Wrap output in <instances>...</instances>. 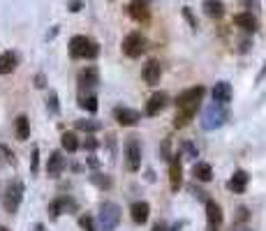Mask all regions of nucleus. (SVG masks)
Listing matches in <instances>:
<instances>
[{
    "mask_svg": "<svg viewBox=\"0 0 266 231\" xmlns=\"http://www.w3.org/2000/svg\"><path fill=\"white\" fill-rule=\"evenodd\" d=\"M144 81L148 86H157L160 84V79H162V65H160V62L157 60H148L144 65Z\"/></svg>",
    "mask_w": 266,
    "mask_h": 231,
    "instance_id": "16",
    "label": "nucleus"
},
{
    "mask_svg": "<svg viewBox=\"0 0 266 231\" xmlns=\"http://www.w3.org/2000/svg\"><path fill=\"white\" fill-rule=\"evenodd\" d=\"M248 180H250V176L245 174V171H243V169H236L234 176H231L229 182H227V188H229L234 194H243V192H245V188H248Z\"/></svg>",
    "mask_w": 266,
    "mask_h": 231,
    "instance_id": "17",
    "label": "nucleus"
},
{
    "mask_svg": "<svg viewBox=\"0 0 266 231\" xmlns=\"http://www.w3.org/2000/svg\"><path fill=\"white\" fill-rule=\"evenodd\" d=\"M213 102H218V104H224V106H227V104L231 102V95H234V92H231V86L227 84V81H218V84L213 86Z\"/></svg>",
    "mask_w": 266,
    "mask_h": 231,
    "instance_id": "18",
    "label": "nucleus"
},
{
    "mask_svg": "<svg viewBox=\"0 0 266 231\" xmlns=\"http://www.w3.org/2000/svg\"><path fill=\"white\" fill-rule=\"evenodd\" d=\"M125 166L127 171H139L141 166V146L137 136H130L125 141Z\"/></svg>",
    "mask_w": 266,
    "mask_h": 231,
    "instance_id": "8",
    "label": "nucleus"
},
{
    "mask_svg": "<svg viewBox=\"0 0 266 231\" xmlns=\"http://www.w3.org/2000/svg\"><path fill=\"white\" fill-rule=\"evenodd\" d=\"M97 146H100V144H97V139H93V136H86L84 144H79V148H84V150H95Z\"/></svg>",
    "mask_w": 266,
    "mask_h": 231,
    "instance_id": "36",
    "label": "nucleus"
},
{
    "mask_svg": "<svg viewBox=\"0 0 266 231\" xmlns=\"http://www.w3.org/2000/svg\"><path fill=\"white\" fill-rule=\"evenodd\" d=\"M204 12L208 18H222L224 16V2L222 0H204Z\"/></svg>",
    "mask_w": 266,
    "mask_h": 231,
    "instance_id": "23",
    "label": "nucleus"
},
{
    "mask_svg": "<svg viewBox=\"0 0 266 231\" xmlns=\"http://www.w3.org/2000/svg\"><path fill=\"white\" fill-rule=\"evenodd\" d=\"M146 2H148V0H146Z\"/></svg>",
    "mask_w": 266,
    "mask_h": 231,
    "instance_id": "47",
    "label": "nucleus"
},
{
    "mask_svg": "<svg viewBox=\"0 0 266 231\" xmlns=\"http://www.w3.org/2000/svg\"><path fill=\"white\" fill-rule=\"evenodd\" d=\"M61 146L65 152H77L79 150V139L74 132H63L61 136Z\"/></svg>",
    "mask_w": 266,
    "mask_h": 231,
    "instance_id": "26",
    "label": "nucleus"
},
{
    "mask_svg": "<svg viewBox=\"0 0 266 231\" xmlns=\"http://www.w3.org/2000/svg\"><path fill=\"white\" fill-rule=\"evenodd\" d=\"M194 114H197V109H176L174 128H185V125L194 118Z\"/></svg>",
    "mask_w": 266,
    "mask_h": 231,
    "instance_id": "25",
    "label": "nucleus"
},
{
    "mask_svg": "<svg viewBox=\"0 0 266 231\" xmlns=\"http://www.w3.org/2000/svg\"><path fill=\"white\" fill-rule=\"evenodd\" d=\"M118 222H121V206L114 201H104L100 206V215H97L100 231H116Z\"/></svg>",
    "mask_w": 266,
    "mask_h": 231,
    "instance_id": "3",
    "label": "nucleus"
},
{
    "mask_svg": "<svg viewBox=\"0 0 266 231\" xmlns=\"http://www.w3.org/2000/svg\"><path fill=\"white\" fill-rule=\"evenodd\" d=\"M77 210V201L72 196H58L49 204V218L51 220H58L63 213H74Z\"/></svg>",
    "mask_w": 266,
    "mask_h": 231,
    "instance_id": "10",
    "label": "nucleus"
},
{
    "mask_svg": "<svg viewBox=\"0 0 266 231\" xmlns=\"http://www.w3.org/2000/svg\"><path fill=\"white\" fill-rule=\"evenodd\" d=\"M14 134H17L19 141H28L31 139V120H28V116H17V120H14Z\"/></svg>",
    "mask_w": 266,
    "mask_h": 231,
    "instance_id": "20",
    "label": "nucleus"
},
{
    "mask_svg": "<svg viewBox=\"0 0 266 231\" xmlns=\"http://www.w3.org/2000/svg\"><path fill=\"white\" fill-rule=\"evenodd\" d=\"M236 220H238V222H245V220H248V208H245V206L238 208V215H236Z\"/></svg>",
    "mask_w": 266,
    "mask_h": 231,
    "instance_id": "40",
    "label": "nucleus"
},
{
    "mask_svg": "<svg viewBox=\"0 0 266 231\" xmlns=\"http://www.w3.org/2000/svg\"><path fill=\"white\" fill-rule=\"evenodd\" d=\"M130 215L137 224H146L148 222V215H151V206H148V201H134L132 206H130Z\"/></svg>",
    "mask_w": 266,
    "mask_h": 231,
    "instance_id": "19",
    "label": "nucleus"
},
{
    "mask_svg": "<svg viewBox=\"0 0 266 231\" xmlns=\"http://www.w3.org/2000/svg\"><path fill=\"white\" fill-rule=\"evenodd\" d=\"M222 208H220L218 201L208 199L206 201V231H220V226H222Z\"/></svg>",
    "mask_w": 266,
    "mask_h": 231,
    "instance_id": "9",
    "label": "nucleus"
},
{
    "mask_svg": "<svg viewBox=\"0 0 266 231\" xmlns=\"http://www.w3.org/2000/svg\"><path fill=\"white\" fill-rule=\"evenodd\" d=\"M192 176L197 178V180H201V182H208L213 178V169H211V164L208 162H194V166H192Z\"/></svg>",
    "mask_w": 266,
    "mask_h": 231,
    "instance_id": "24",
    "label": "nucleus"
},
{
    "mask_svg": "<svg viewBox=\"0 0 266 231\" xmlns=\"http://www.w3.org/2000/svg\"><path fill=\"white\" fill-rule=\"evenodd\" d=\"M47 86V76L44 74H37L35 76V88H44Z\"/></svg>",
    "mask_w": 266,
    "mask_h": 231,
    "instance_id": "41",
    "label": "nucleus"
},
{
    "mask_svg": "<svg viewBox=\"0 0 266 231\" xmlns=\"http://www.w3.org/2000/svg\"><path fill=\"white\" fill-rule=\"evenodd\" d=\"M79 106L86 111H91V114H95L97 111V98L95 95H79Z\"/></svg>",
    "mask_w": 266,
    "mask_h": 231,
    "instance_id": "28",
    "label": "nucleus"
},
{
    "mask_svg": "<svg viewBox=\"0 0 266 231\" xmlns=\"http://www.w3.org/2000/svg\"><path fill=\"white\" fill-rule=\"evenodd\" d=\"M0 231H10V229H7V226H3V229H0Z\"/></svg>",
    "mask_w": 266,
    "mask_h": 231,
    "instance_id": "46",
    "label": "nucleus"
},
{
    "mask_svg": "<svg viewBox=\"0 0 266 231\" xmlns=\"http://www.w3.org/2000/svg\"><path fill=\"white\" fill-rule=\"evenodd\" d=\"M77 84H79V90H81V95L88 90H93L97 84H100V70H97L95 65H86L81 72L77 74Z\"/></svg>",
    "mask_w": 266,
    "mask_h": 231,
    "instance_id": "6",
    "label": "nucleus"
},
{
    "mask_svg": "<svg viewBox=\"0 0 266 231\" xmlns=\"http://www.w3.org/2000/svg\"><path fill=\"white\" fill-rule=\"evenodd\" d=\"M79 226H81L84 231H97L95 220H93L91 215H81V218H79Z\"/></svg>",
    "mask_w": 266,
    "mask_h": 231,
    "instance_id": "31",
    "label": "nucleus"
},
{
    "mask_svg": "<svg viewBox=\"0 0 266 231\" xmlns=\"http://www.w3.org/2000/svg\"><path fill=\"white\" fill-rule=\"evenodd\" d=\"M181 226H183V224H181V222H178V224H174L169 231H181Z\"/></svg>",
    "mask_w": 266,
    "mask_h": 231,
    "instance_id": "44",
    "label": "nucleus"
},
{
    "mask_svg": "<svg viewBox=\"0 0 266 231\" xmlns=\"http://www.w3.org/2000/svg\"><path fill=\"white\" fill-rule=\"evenodd\" d=\"M229 120V111L224 104H218V102H211L201 111V128L206 132H213V130H220L224 122Z\"/></svg>",
    "mask_w": 266,
    "mask_h": 231,
    "instance_id": "1",
    "label": "nucleus"
},
{
    "mask_svg": "<svg viewBox=\"0 0 266 231\" xmlns=\"http://www.w3.org/2000/svg\"><path fill=\"white\" fill-rule=\"evenodd\" d=\"M47 109H49V114H61V104H58V92L56 90H49V95H47Z\"/></svg>",
    "mask_w": 266,
    "mask_h": 231,
    "instance_id": "29",
    "label": "nucleus"
},
{
    "mask_svg": "<svg viewBox=\"0 0 266 231\" xmlns=\"http://www.w3.org/2000/svg\"><path fill=\"white\" fill-rule=\"evenodd\" d=\"M70 56H72L74 60H79V58L93 60V58L100 56V44L86 35H74L70 40Z\"/></svg>",
    "mask_w": 266,
    "mask_h": 231,
    "instance_id": "2",
    "label": "nucleus"
},
{
    "mask_svg": "<svg viewBox=\"0 0 266 231\" xmlns=\"http://www.w3.org/2000/svg\"><path fill=\"white\" fill-rule=\"evenodd\" d=\"M40 171V148L33 146V152H31V174H37Z\"/></svg>",
    "mask_w": 266,
    "mask_h": 231,
    "instance_id": "33",
    "label": "nucleus"
},
{
    "mask_svg": "<svg viewBox=\"0 0 266 231\" xmlns=\"http://www.w3.org/2000/svg\"><path fill=\"white\" fill-rule=\"evenodd\" d=\"M169 104V95L167 92H153L148 102H146V116H157L160 111H164V106Z\"/></svg>",
    "mask_w": 266,
    "mask_h": 231,
    "instance_id": "13",
    "label": "nucleus"
},
{
    "mask_svg": "<svg viewBox=\"0 0 266 231\" xmlns=\"http://www.w3.org/2000/svg\"><path fill=\"white\" fill-rule=\"evenodd\" d=\"M144 51H146V37L141 32H130L123 40V54L127 58H139Z\"/></svg>",
    "mask_w": 266,
    "mask_h": 231,
    "instance_id": "7",
    "label": "nucleus"
},
{
    "mask_svg": "<svg viewBox=\"0 0 266 231\" xmlns=\"http://www.w3.org/2000/svg\"><path fill=\"white\" fill-rule=\"evenodd\" d=\"M24 182L21 180H12L10 185L5 188V194H3V208H5L10 215H14L21 206V201H24Z\"/></svg>",
    "mask_w": 266,
    "mask_h": 231,
    "instance_id": "4",
    "label": "nucleus"
},
{
    "mask_svg": "<svg viewBox=\"0 0 266 231\" xmlns=\"http://www.w3.org/2000/svg\"><path fill=\"white\" fill-rule=\"evenodd\" d=\"M181 182H183L181 155H171V158H169V185H171V192H178Z\"/></svg>",
    "mask_w": 266,
    "mask_h": 231,
    "instance_id": "12",
    "label": "nucleus"
},
{
    "mask_svg": "<svg viewBox=\"0 0 266 231\" xmlns=\"http://www.w3.org/2000/svg\"><path fill=\"white\" fill-rule=\"evenodd\" d=\"M181 148H183V152H185V155H188V158H199V150H197V146H194L192 141H183L181 144Z\"/></svg>",
    "mask_w": 266,
    "mask_h": 231,
    "instance_id": "32",
    "label": "nucleus"
},
{
    "mask_svg": "<svg viewBox=\"0 0 266 231\" xmlns=\"http://www.w3.org/2000/svg\"><path fill=\"white\" fill-rule=\"evenodd\" d=\"M77 130L93 134V132H100V130H102V125H100L97 120H91V118H81V120H77Z\"/></svg>",
    "mask_w": 266,
    "mask_h": 231,
    "instance_id": "27",
    "label": "nucleus"
},
{
    "mask_svg": "<svg viewBox=\"0 0 266 231\" xmlns=\"http://www.w3.org/2000/svg\"><path fill=\"white\" fill-rule=\"evenodd\" d=\"M183 16H185V21L190 24V28H192V30H197V28H199V24H197V16L192 14V10H190V7H183Z\"/></svg>",
    "mask_w": 266,
    "mask_h": 231,
    "instance_id": "34",
    "label": "nucleus"
},
{
    "mask_svg": "<svg viewBox=\"0 0 266 231\" xmlns=\"http://www.w3.org/2000/svg\"><path fill=\"white\" fill-rule=\"evenodd\" d=\"M241 5L245 7L250 14H254L257 10H259V0H241Z\"/></svg>",
    "mask_w": 266,
    "mask_h": 231,
    "instance_id": "37",
    "label": "nucleus"
},
{
    "mask_svg": "<svg viewBox=\"0 0 266 231\" xmlns=\"http://www.w3.org/2000/svg\"><path fill=\"white\" fill-rule=\"evenodd\" d=\"M127 14H130L137 24H144V21H148V16H151L148 2H146V0H132V2L127 5Z\"/></svg>",
    "mask_w": 266,
    "mask_h": 231,
    "instance_id": "14",
    "label": "nucleus"
},
{
    "mask_svg": "<svg viewBox=\"0 0 266 231\" xmlns=\"http://www.w3.org/2000/svg\"><path fill=\"white\" fill-rule=\"evenodd\" d=\"M0 155H3V160H5L7 164H17V158H14V152L10 150L7 146H3V144H0Z\"/></svg>",
    "mask_w": 266,
    "mask_h": 231,
    "instance_id": "35",
    "label": "nucleus"
},
{
    "mask_svg": "<svg viewBox=\"0 0 266 231\" xmlns=\"http://www.w3.org/2000/svg\"><path fill=\"white\" fill-rule=\"evenodd\" d=\"M91 180L95 182L97 188H102V190H109V188H111V178H109V176H104V174H93Z\"/></svg>",
    "mask_w": 266,
    "mask_h": 231,
    "instance_id": "30",
    "label": "nucleus"
},
{
    "mask_svg": "<svg viewBox=\"0 0 266 231\" xmlns=\"http://www.w3.org/2000/svg\"><path fill=\"white\" fill-rule=\"evenodd\" d=\"M63 169H65V158H63L61 150H54L51 155H49V160H47V174H49V178H58L63 174Z\"/></svg>",
    "mask_w": 266,
    "mask_h": 231,
    "instance_id": "15",
    "label": "nucleus"
},
{
    "mask_svg": "<svg viewBox=\"0 0 266 231\" xmlns=\"http://www.w3.org/2000/svg\"><path fill=\"white\" fill-rule=\"evenodd\" d=\"M114 118L121 128H134V125L141 120V114L137 109H130V106H116Z\"/></svg>",
    "mask_w": 266,
    "mask_h": 231,
    "instance_id": "11",
    "label": "nucleus"
},
{
    "mask_svg": "<svg viewBox=\"0 0 266 231\" xmlns=\"http://www.w3.org/2000/svg\"><path fill=\"white\" fill-rule=\"evenodd\" d=\"M234 24L238 26V28H243L245 32H254V30H257V18H254V14H250V12L236 14Z\"/></svg>",
    "mask_w": 266,
    "mask_h": 231,
    "instance_id": "22",
    "label": "nucleus"
},
{
    "mask_svg": "<svg viewBox=\"0 0 266 231\" xmlns=\"http://www.w3.org/2000/svg\"><path fill=\"white\" fill-rule=\"evenodd\" d=\"M206 88L204 86H192L188 90H183L178 98H176V109H197L199 102L204 100Z\"/></svg>",
    "mask_w": 266,
    "mask_h": 231,
    "instance_id": "5",
    "label": "nucleus"
},
{
    "mask_svg": "<svg viewBox=\"0 0 266 231\" xmlns=\"http://www.w3.org/2000/svg\"><path fill=\"white\" fill-rule=\"evenodd\" d=\"M88 166H93V169H95V166H97V160L95 158H88Z\"/></svg>",
    "mask_w": 266,
    "mask_h": 231,
    "instance_id": "43",
    "label": "nucleus"
},
{
    "mask_svg": "<svg viewBox=\"0 0 266 231\" xmlns=\"http://www.w3.org/2000/svg\"><path fill=\"white\" fill-rule=\"evenodd\" d=\"M67 10H70V12H81V10H84V0H67Z\"/></svg>",
    "mask_w": 266,
    "mask_h": 231,
    "instance_id": "38",
    "label": "nucleus"
},
{
    "mask_svg": "<svg viewBox=\"0 0 266 231\" xmlns=\"http://www.w3.org/2000/svg\"><path fill=\"white\" fill-rule=\"evenodd\" d=\"M169 146H171V139H164V144H162V160H169L171 155H169Z\"/></svg>",
    "mask_w": 266,
    "mask_h": 231,
    "instance_id": "39",
    "label": "nucleus"
},
{
    "mask_svg": "<svg viewBox=\"0 0 266 231\" xmlns=\"http://www.w3.org/2000/svg\"><path fill=\"white\" fill-rule=\"evenodd\" d=\"M151 231H169V229H167V224H164V222H155Z\"/></svg>",
    "mask_w": 266,
    "mask_h": 231,
    "instance_id": "42",
    "label": "nucleus"
},
{
    "mask_svg": "<svg viewBox=\"0 0 266 231\" xmlns=\"http://www.w3.org/2000/svg\"><path fill=\"white\" fill-rule=\"evenodd\" d=\"M236 231H252V229H248V226H241V229H236Z\"/></svg>",
    "mask_w": 266,
    "mask_h": 231,
    "instance_id": "45",
    "label": "nucleus"
},
{
    "mask_svg": "<svg viewBox=\"0 0 266 231\" xmlns=\"http://www.w3.org/2000/svg\"><path fill=\"white\" fill-rule=\"evenodd\" d=\"M19 67V54L17 51H5L0 56V74H12Z\"/></svg>",
    "mask_w": 266,
    "mask_h": 231,
    "instance_id": "21",
    "label": "nucleus"
}]
</instances>
